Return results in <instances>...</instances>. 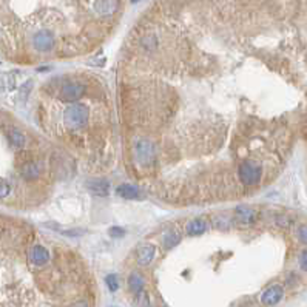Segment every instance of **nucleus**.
<instances>
[{
    "label": "nucleus",
    "instance_id": "f257e3e1",
    "mask_svg": "<svg viewBox=\"0 0 307 307\" xmlns=\"http://www.w3.org/2000/svg\"><path fill=\"white\" fill-rule=\"evenodd\" d=\"M90 119V108L84 103H73L63 111V122L68 128L79 130L87 125Z\"/></svg>",
    "mask_w": 307,
    "mask_h": 307
},
{
    "label": "nucleus",
    "instance_id": "f03ea898",
    "mask_svg": "<svg viewBox=\"0 0 307 307\" xmlns=\"http://www.w3.org/2000/svg\"><path fill=\"white\" fill-rule=\"evenodd\" d=\"M262 176V168L258 162L255 161H243V164L239 165V179L243 181L246 185H255L261 181Z\"/></svg>",
    "mask_w": 307,
    "mask_h": 307
},
{
    "label": "nucleus",
    "instance_id": "7ed1b4c3",
    "mask_svg": "<svg viewBox=\"0 0 307 307\" xmlns=\"http://www.w3.org/2000/svg\"><path fill=\"white\" fill-rule=\"evenodd\" d=\"M135 154H136V159H138L139 164H142V165L150 164L154 159V145H153V142L147 141V139L139 141L135 145Z\"/></svg>",
    "mask_w": 307,
    "mask_h": 307
},
{
    "label": "nucleus",
    "instance_id": "20e7f679",
    "mask_svg": "<svg viewBox=\"0 0 307 307\" xmlns=\"http://www.w3.org/2000/svg\"><path fill=\"white\" fill-rule=\"evenodd\" d=\"M85 93V85L77 84V82H70L65 84L60 90V98L66 102H76L77 99H81Z\"/></svg>",
    "mask_w": 307,
    "mask_h": 307
},
{
    "label": "nucleus",
    "instance_id": "39448f33",
    "mask_svg": "<svg viewBox=\"0 0 307 307\" xmlns=\"http://www.w3.org/2000/svg\"><path fill=\"white\" fill-rule=\"evenodd\" d=\"M54 44H56L54 36H52V33H50V31H39L33 37L34 48L37 51H42V52L52 50V48H54Z\"/></svg>",
    "mask_w": 307,
    "mask_h": 307
},
{
    "label": "nucleus",
    "instance_id": "423d86ee",
    "mask_svg": "<svg viewBox=\"0 0 307 307\" xmlns=\"http://www.w3.org/2000/svg\"><path fill=\"white\" fill-rule=\"evenodd\" d=\"M283 297H284V290H283V287H281V286H278V284H275V286H270L269 289L262 292V295H261V303H262L264 306H275V304H278L279 301L283 300Z\"/></svg>",
    "mask_w": 307,
    "mask_h": 307
},
{
    "label": "nucleus",
    "instance_id": "0eeeda50",
    "mask_svg": "<svg viewBox=\"0 0 307 307\" xmlns=\"http://www.w3.org/2000/svg\"><path fill=\"white\" fill-rule=\"evenodd\" d=\"M256 216H258V211L247 205H239L235 210V219L241 225H250L252 222L256 221Z\"/></svg>",
    "mask_w": 307,
    "mask_h": 307
},
{
    "label": "nucleus",
    "instance_id": "6e6552de",
    "mask_svg": "<svg viewBox=\"0 0 307 307\" xmlns=\"http://www.w3.org/2000/svg\"><path fill=\"white\" fill-rule=\"evenodd\" d=\"M117 8H119L117 0H96L95 2V11L102 17L114 14Z\"/></svg>",
    "mask_w": 307,
    "mask_h": 307
},
{
    "label": "nucleus",
    "instance_id": "1a4fd4ad",
    "mask_svg": "<svg viewBox=\"0 0 307 307\" xmlns=\"http://www.w3.org/2000/svg\"><path fill=\"white\" fill-rule=\"evenodd\" d=\"M208 222L203 218H196V219H192L187 222L185 225V233L189 236H198V235H203L208 230Z\"/></svg>",
    "mask_w": 307,
    "mask_h": 307
},
{
    "label": "nucleus",
    "instance_id": "9d476101",
    "mask_svg": "<svg viewBox=\"0 0 307 307\" xmlns=\"http://www.w3.org/2000/svg\"><path fill=\"white\" fill-rule=\"evenodd\" d=\"M87 189L96 196H106L110 193V182L105 179H93L87 182Z\"/></svg>",
    "mask_w": 307,
    "mask_h": 307
},
{
    "label": "nucleus",
    "instance_id": "9b49d317",
    "mask_svg": "<svg viewBox=\"0 0 307 307\" xmlns=\"http://www.w3.org/2000/svg\"><path fill=\"white\" fill-rule=\"evenodd\" d=\"M30 259L34 265H45L50 261V252L44 246H34L30 252Z\"/></svg>",
    "mask_w": 307,
    "mask_h": 307
},
{
    "label": "nucleus",
    "instance_id": "f8f14e48",
    "mask_svg": "<svg viewBox=\"0 0 307 307\" xmlns=\"http://www.w3.org/2000/svg\"><path fill=\"white\" fill-rule=\"evenodd\" d=\"M117 195L124 198V199H142L144 195L141 193V190L138 189V187L131 185V184H121L116 189Z\"/></svg>",
    "mask_w": 307,
    "mask_h": 307
},
{
    "label": "nucleus",
    "instance_id": "ddd939ff",
    "mask_svg": "<svg viewBox=\"0 0 307 307\" xmlns=\"http://www.w3.org/2000/svg\"><path fill=\"white\" fill-rule=\"evenodd\" d=\"M156 255V247L152 244H144L138 250V262L139 265H149Z\"/></svg>",
    "mask_w": 307,
    "mask_h": 307
},
{
    "label": "nucleus",
    "instance_id": "4468645a",
    "mask_svg": "<svg viewBox=\"0 0 307 307\" xmlns=\"http://www.w3.org/2000/svg\"><path fill=\"white\" fill-rule=\"evenodd\" d=\"M128 286H130V290L136 295V293L144 290V278L138 272H133L128 278Z\"/></svg>",
    "mask_w": 307,
    "mask_h": 307
},
{
    "label": "nucleus",
    "instance_id": "2eb2a0df",
    "mask_svg": "<svg viewBox=\"0 0 307 307\" xmlns=\"http://www.w3.org/2000/svg\"><path fill=\"white\" fill-rule=\"evenodd\" d=\"M8 139L12 145L16 147V149H22V147H25V142H26L25 136L19 130H9L8 131Z\"/></svg>",
    "mask_w": 307,
    "mask_h": 307
},
{
    "label": "nucleus",
    "instance_id": "dca6fc26",
    "mask_svg": "<svg viewBox=\"0 0 307 307\" xmlns=\"http://www.w3.org/2000/svg\"><path fill=\"white\" fill-rule=\"evenodd\" d=\"M181 243V233L179 232H168L165 236H164V247L167 250L173 249V247H176L178 244Z\"/></svg>",
    "mask_w": 307,
    "mask_h": 307
},
{
    "label": "nucleus",
    "instance_id": "f3484780",
    "mask_svg": "<svg viewBox=\"0 0 307 307\" xmlns=\"http://www.w3.org/2000/svg\"><path fill=\"white\" fill-rule=\"evenodd\" d=\"M22 175L26 178V179H33V178H37L39 175V170L34 164H28V165H25L22 168Z\"/></svg>",
    "mask_w": 307,
    "mask_h": 307
},
{
    "label": "nucleus",
    "instance_id": "a211bd4d",
    "mask_svg": "<svg viewBox=\"0 0 307 307\" xmlns=\"http://www.w3.org/2000/svg\"><path fill=\"white\" fill-rule=\"evenodd\" d=\"M105 283H106V287L110 289V292H116V290L119 289V278H117V275H114V273L106 275Z\"/></svg>",
    "mask_w": 307,
    "mask_h": 307
},
{
    "label": "nucleus",
    "instance_id": "6ab92c4d",
    "mask_svg": "<svg viewBox=\"0 0 307 307\" xmlns=\"http://www.w3.org/2000/svg\"><path fill=\"white\" fill-rule=\"evenodd\" d=\"M136 303L139 307H149L150 306V301H149V297H147V293L142 290L139 293H136Z\"/></svg>",
    "mask_w": 307,
    "mask_h": 307
},
{
    "label": "nucleus",
    "instance_id": "aec40b11",
    "mask_svg": "<svg viewBox=\"0 0 307 307\" xmlns=\"http://www.w3.org/2000/svg\"><path fill=\"white\" fill-rule=\"evenodd\" d=\"M31 88H33V81H28V82L23 84V85L20 87V98H22V101H26V98H28Z\"/></svg>",
    "mask_w": 307,
    "mask_h": 307
},
{
    "label": "nucleus",
    "instance_id": "412c9836",
    "mask_svg": "<svg viewBox=\"0 0 307 307\" xmlns=\"http://www.w3.org/2000/svg\"><path fill=\"white\" fill-rule=\"evenodd\" d=\"M9 193H11V187H9V184L5 182V181H0V199H2V198H6Z\"/></svg>",
    "mask_w": 307,
    "mask_h": 307
},
{
    "label": "nucleus",
    "instance_id": "4be33fe9",
    "mask_svg": "<svg viewBox=\"0 0 307 307\" xmlns=\"http://www.w3.org/2000/svg\"><path fill=\"white\" fill-rule=\"evenodd\" d=\"M108 233H110L111 238H119V236H124V235H125V230L121 229V227H111Z\"/></svg>",
    "mask_w": 307,
    "mask_h": 307
},
{
    "label": "nucleus",
    "instance_id": "5701e85b",
    "mask_svg": "<svg viewBox=\"0 0 307 307\" xmlns=\"http://www.w3.org/2000/svg\"><path fill=\"white\" fill-rule=\"evenodd\" d=\"M300 265H301V269L307 272V250H304L301 253V256H300Z\"/></svg>",
    "mask_w": 307,
    "mask_h": 307
},
{
    "label": "nucleus",
    "instance_id": "b1692460",
    "mask_svg": "<svg viewBox=\"0 0 307 307\" xmlns=\"http://www.w3.org/2000/svg\"><path fill=\"white\" fill-rule=\"evenodd\" d=\"M298 236L304 244H307V227H301L300 232H298Z\"/></svg>",
    "mask_w": 307,
    "mask_h": 307
},
{
    "label": "nucleus",
    "instance_id": "393cba45",
    "mask_svg": "<svg viewBox=\"0 0 307 307\" xmlns=\"http://www.w3.org/2000/svg\"><path fill=\"white\" fill-rule=\"evenodd\" d=\"M71 307H90V306H88V303H85V301H79V303L73 304Z\"/></svg>",
    "mask_w": 307,
    "mask_h": 307
},
{
    "label": "nucleus",
    "instance_id": "a878e982",
    "mask_svg": "<svg viewBox=\"0 0 307 307\" xmlns=\"http://www.w3.org/2000/svg\"><path fill=\"white\" fill-rule=\"evenodd\" d=\"M138 2H141V0H131V3H138Z\"/></svg>",
    "mask_w": 307,
    "mask_h": 307
},
{
    "label": "nucleus",
    "instance_id": "bb28decb",
    "mask_svg": "<svg viewBox=\"0 0 307 307\" xmlns=\"http://www.w3.org/2000/svg\"><path fill=\"white\" fill-rule=\"evenodd\" d=\"M113 307H114V306H113Z\"/></svg>",
    "mask_w": 307,
    "mask_h": 307
}]
</instances>
